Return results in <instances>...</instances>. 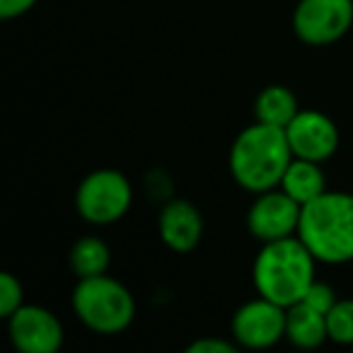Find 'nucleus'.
<instances>
[{
	"mask_svg": "<svg viewBox=\"0 0 353 353\" xmlns=\"http://www.w3.org/2000/svg\"><path fill=\"white\" fill-rule=\"evenodd\" d=\"M298 230L317 259L332 264L353 259V196L319 194L303 206Z\"/></svg>",
	"mask_w": 353,
	"mask_h": 353,
	"instance_id": "nucleus-1",
	"label": "nucleus"
},
{
	"mask_svg": "<svg viewBox=\"0 0 353 353\" xmlns=\"http://www.w3.org/2000/svg\"><path fill=\"white\" fill-rule=\"evenodd\" d=\"M290 143L285 128L256 123L235 141L230 167L235 179L252 192H266L283 182L290 165Z\"/></svg>",
	"mask_w": 353,
	"mask_h": 353,
	"instance_id": "nucleus-2",
	"label": "nucleus"
},
{
	"mask_svg": "<svg viewBox=\"0 0 353 353\" xmlns=\"http://www.w3.org/2000/svg\"><path fill=\"white\" fill-rule=\"evenodd\" d=\"M312 252L303 240L281 237L264 247L254 264V283L266 300L281 305H295L312 285Z\"/></svg>",
	"mask_w": 353,
	"mask_h": 353,
	"instance_id": "nucleus-3",
	"label": "nucleus"
},
{
	"mask_svg": "<svg viewBox=\"0 0 353 353\" xmlns=\"http://www.w3.org/2000/svg\"><path fill=\"white\" fill-rule=\"evenodd\" d=\"M73 305L80 319L102 334L121 332L133 319V300L128 290L102 274L80 281L73 293Z\"/></svg>",
	"mask_w": 353,
	"mask_h": 353,
	"instance_id": "nucleus-4",
	"label": "nucleus"
},
{
	"mask_svg": "<svg viewBox=\"0 0 353 353\" xmlns=\"http://www.w3.org/2000/svg\"><path fill=\"white\" fill-rule=\"evenodd\" d=\"M131 201L128 182L119 172H94L78 189V208L90 223H112Z\"/></svg>",
	"mask_w": 353,
	"mask_h": 353,
	"instance_id": "nucleus-5",
	"label": "nucleus"
},
{
	"mask_svg": "<svg viewBox=\"0 0 353 353\" xmlns=\"http://www.w3.org/2000/svg\"><path fill=\"white\" fill-rule=\"evenodd\" d=\"M351 0H303L295 10V32L307 44H329L348 30Z\"/></svg>",
	"mask_w": 353,
	"mask_h": 353,
	"instance_id": "nucleus-6",
	"label": "nucleus"
},
{
	"mask_svg": "<svg viewBox=\"0 0 353 353\" xmlns=\"http://www.w3.org/2000/svg\"><path fill=\"white\" fill-rule=\"evenodd\" d=\"M10 336L25 353H54L61 346V324L39 307H17L10 319Z\"/></svg>",
	"mask_w": 353,
	"mask_h": 353,
	"instance_id": "nucleus-7",
	"label": "nucleus"
},
{
	"mask_svg": "<svg viewBox=\"0 0 353 353\" xmlns=\"http://www.w3.org/2000/svg\"><path fill=\"white\" fill-rule=\"evenodd\" d=\"M290 150L303 160H327L339 143L336 128L327 117L317 112L295 114L293 121L285 126Z\"/></svg>",
	"mask_w": 353,
	"mask_h": 353,
	"instance_id": "nucleus-8",
	"label": "nucleus"
},
{
	"mask_svg": "<svg viewBox=\"0 0 353 353\" xmlns=\"http://www.w3.org/2000/svg\"><path fill=\"white\" fill-rule=\"evenodd\" d=\"M232 332L245 346L264 348L279 341V336L285 332V314L281 312V305L271 300H256L250 303L235 314Z\"/></svg>",
	"mask_w": 353,
	"mask_h": 353,
	"instance_id": "nucleus-9",
	"label": "nucleus"
},
{
	"mask_svg": "<svg viewBox=\"0 0 353 353\" xmlns=\"http://www.w3.org/2000/svg\"><path fill=\"white\" fill-rule=\"evenodd\" d=\"M300 203L288 194H266L252 206L250 211V228L256 237L266 242L281 240L293 232L300 223Z\"/></svg>",
	"mask_w": 353,
	"mask_h": 353,
	"instance_id": "nucleus-10",
	"label": "nucleus"
},
{
	"mask_svg": "<svg viewBox=\"0 0 353 353\" xmlns=\"http://www.w3.org/2000/svg\"><path fill=\"white\" fill-rule=\"evenodd\" d=\"M160 232L162 240L176 252H187L201 237V218L194 206L187 201H172L162 211L160 218Z\"/></svg>",
	"mask_w": 353,
	"mask_h": 353,
	"instance_id": "nucleus-11",
	"label": "nucleus"
},
{
	"mask_svg": "<svg viewBox=\"0 0 353 353\" xmlns=\"http://www.w3.org/2000/svg\"><path fill=\"white\" fill-rule=\"evenodd\" d=\"M285 334L300 348L319 346L329 334L327 314L307 305L305 300H298L295 305H290V312L285 314Z\"/></svg>",
	"mask_w": 353,
	"mask_h": 353,
	"instance_id": "nucleus-12",
	"label": "nucleus"
},
{
	"mask_svg": "<svg viewBox=\"0 0 353 353\" xmlns=\"http://www.w3.org/2000/svg\"><path fill=\"white\" fill-rule=\"evenodd\" d=\"M283 189L288 196H293L300 206L310 203L312 199H317L319 194H324V179L322 172L314 167L312 160H303L290 162L288 170L283 174Z\"/></svg>",
	"mask_w": 353,
	"mask_h": 353,
	"instance_id": "nucleus-13",
	"label": "nucleus"
},
{
	"mask_svg": "<svg viewBox=\"0 0 353 353\" xmlns=\"http://www.w3.org/2000/svg\"><path fill=\"white\" fill-rule=\"evenodd\" d=\"M295 97L285 88H269L256 99V119L269 126L285 128L295 119Z\"/></svg>",
	"mask_w": 353,
	"mask_h": 353,
	"instance_id": "nucleus-14",
	"label": "nucleus"
},
{
	"mask_svg": "<svg viewBox=\"0 0 353 353\" xmlns=\"http://www.w3.org/2000/svg\"><path fill=\"white\" fill-rule=\"evenodd\" d=\"M70 261H73L75 274L83 276V279H90V276L104 274V269L109 264V252L104 247V242H99L97 237H85V240H80L75 245Z\"/></svg>",
	"mask_w": 353,
	"mask_h": 353,
	"instance_id": "nucleus-15",
	"label": "nucleus"
},
{
	"mask_svg": "<svg viewBox=\"0 0 353 353\" xmlns=\"http://www.w3.org/2000/svg\"><path fill=\"white\" fill-rule=\"evenodd\" d=\"M327 329L334 341L353 343V303H336L327 314Z\"/></svg>",
	"mask_w": 353,
	"mask_h": 353,
	"instance_id": "nucleus-16",
	"label": "nucleus"
},
{
	"mask_svg": "<svg viewBox=\"0 0 353 353\" xmlns=\"http://www.w3.org/2000/svg\"><path fill=\"white\" fill-rule=\"evenodd\" d=\"M22 288L10 274L0 276V314H12L20 307Z\"/></svg>",
	"mask_w": 353,
	"mask_h": 353,
	"instance_id": "nucleus-17",
	"label": "nucleus"
},
{
	"mask_svg": "<svg viewBox=\"0 0 353 353\" xmlns=\"http://www.w3.org/2000/svg\"><path fill=\"white\" fill-rule=\"evenodd\" d=\"M303 300L307 305H312V307H317L319 312H324V314H329V310L334 307V293H332V288H327V285H322V283H312L307 288V293L303 295Z\"/></svg>",
	"mask_w": 353,
	"mask_h": 353,
	"instance_id": "nucleus-18",
	"label": "nucleus"
},
{
	"mask_svg": "<svg viewBox=\"0 0 353 353\" xmlns=\"http://www.w3.org/2000/svg\"><path fill=\"white\" fill-rule=\"evenodd\" d=\"M32 6H34V0H0V15L15 17L20 12L30 10Z\"/></svg>",
	"mask_w": 353,
	"mask_h": 353,
	"instance_id": "nucleus-19",
	"label": "nucleus"
},
{
	"mask_svg": "<svg viewBox=\"0 0 353 353\" xmlns=\"http://www.w3.org/2000/svg\"><path fill=\"white\" fill-rule=\"evenodd\" d=\"M189 353H232V346L223 341H199L189 346Z\"/></svg>",
	"mask_w": 353,
	"mask_h": 353,
	"instance_id": "nucleus-20",
	"label": "nucleus"
}]
</instances>
